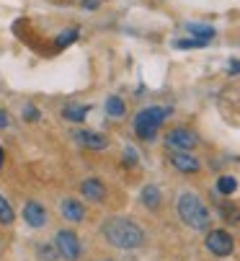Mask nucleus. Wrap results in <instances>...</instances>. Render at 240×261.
I'll return each instance as SVG.
<instances>
[{"mask_svg": "<svg viewBox=\"0 0 240 261\" xmlns=\"http://www.w3.org/2000/svg\"><path fill=\"white\" fill-rule=\"evenodd\" d=\"M186 31L194 34L196 39H204V42H212V36H215V29L204 26V23H186Z\"/></svg>", "mask_w": 240, "mask_h": 261, "instance_id": "nucleus-15", "label": "nucleus"}, {"mask_svg": "<svg viewBox=\"0 0 240 261\" xmlns=\"http://www.w3.org/2000/svg\"><path fill=\"white\" fill-rule=\"evenodd\" d=\"M196 142H199V137L191 129H186V127H176V129H171L166 135V145L173 147V150H194Z\"/></svg>", "mask_w": 240, "mask_h": 261, "instance_id": "nucleus-6", "label": "nucleus"}, {"mask_svg": "<svg viewBox=\"0 0 240 261\" xmlns=\"http://www.w3.org/2000/svg\"><path fill=\"white\" fill-rule=\"evenodd\" d=\"M168 114H171V109H166V106H147V109H142L140 114L135 117V135L140 140H155L157 129L163 127Z\"/></svg>", "mask_w": 240, "mask_h": 261, "instance_id": "nucleus-3", "label": "nucleus"}, {"mask_svg": "<svg viewBox=\"0 0 240 261\" xmlns=\"http://www.w3.org/2000/svg\"><path fill=\"white\" fill-rule=\"evenodd\" d=\"M55 248H57V253L65 261H77V256H80V241H77V236L72 230H57Z\"/></svg>", "mask_w": 240, "mask_h": 261, "instance_id": "nucleus-4", "label": "nucleus"}, {"mask_svg": "<svg viewBox=\"0 0 240 261\" xmlns=\"http://www.w3.org/2000/svg\"><path fill=\"white\" fill-rule=\"evenodd\" d=\"M124 111H127V106H124V101L119 98V96H109V98H106V114H109V117L122 119Z\"/></svg>", "mask_w": 240, "mask_h": 261, "instance_id": "nucleus-14", "label": "nucleus"}, {"mask_svg": "<svg viewBox=\"0 0 240 261\" xmlns=\"http://www.w3.org/2000/svg\"><path fill=\"white\" fill-rule=\"evenodd\" d=\"M140 202H142L147 210H157L160 202H163V197H160V189H157L155 184H147L145 189L140 192Z\"/></svg>", "mask_w": 240, "mask_h": 261, "instance_id": "nucleus-11", "label": "nucleus"}, {"mask_svg": "<svg viewBox=\"0 0 240 261\" xmlns=\"http://www.w3.org/2000/svg\"><path fill=\"white\" fill-rule=\"evenodd\" d=\"M16 220V212H13V207L6 202V197L0 194V225H11V222Z\"/></svg>", "mask_w": 240, "mask_h": 261, "instance_id": "nucleus-17", "label": "nucleus"}, {"mask_svg": "<svg viewBox=\"0 0 240 261\" xmlns=\"http://www.w3.org/2000/svg\"><path fill=\"white\" fill-rule=\"evenodd\" d=\"M36 256L42 258V261H57V258H60L55 243H42V246H39V251H36Z\"/></svg>", "mask_w": 240, "mask_h": 261, "instance_id": "nucleus-18", "label": "nucleus"}, {"mask_svg": "<svg viewBox=\"0 0 240 261\" xmlns=\"http://www.w3.org/2000/svg\"><path fill=\"white\" fill-rule=\"evenodd\" d=\"M220 212H222V217H225L227 222H232V225H237V222H240V210L230 207L227 202H222V204H220Z\"/></svg>", "mask_w": 240, "mask_h": 261, "instance_id": "nucleus-19", "label": "nucleus"}, {"mask_svg": "<svg viewBox=\"0 0 240 261\" xmlns=\"http://www.w3.org/2000/svg\"><path fill=\"white\" fill-rule=\"evenodd\" d=\"M23 220L29 222L31 228H44L47 225V210L39 204V202H26L23 204Z\"/></svg>", "mask_w": 240, "mask_h": 261, "instance_id": "nucleus-9", "label": "nucleus"}, {"mask_svg": "<svg viewBox=\"0 0 240 261\" xmlns=\"http://www.w3.org/2000/svg\"><path fill=\"white\" fill-rule=\"evenodd\" d=\"M176 210H178V217L186 228H191V230H207L209 228V210L199 199V194L183 192L176 202Z\"/></svg>", "mask_w": 240, "mask_h": 261, "instance_id": "nucleus-2", "label": "nucleus"}, {"mask_svg": "<svg viewBox=\"0 0 240 261\" xmlns=\"http://www.w3.org/2000/svg\"><path fill=\"white\" fill-rule=\"evenodd\" d=\"M171 166L181 173H196L199 168H202V163H199V158H194L189 150H176L171 155Z\"/></svg>", "mask_w": 240, "mask_h": 261, "instance_id": "nucleus-8", "label": "nucleus"}, {"mask_svg": "<svg viewBox=\"0 0 240 261\" xmlns=\"http://www.w3.org/2000/svg\"><path fill=\"white\" fill-rule=\"evenodd\" d=\"M72 140H75L80 147H88V150H106V147H109L106 135L93 132V129H77V132L72 135Z\"/></svg>", "mask_w": 240, "mask_h": 261, "instance_id": "nucleus-7", "label": "nucleus"}, {"mask_svg": "<svg viewBox=\"0 0 240 261\" xmlns=\"http://www.w3.org/2000/svg\"><path fill=\"white\" fill-rule=\"evenodd\" d=\"M204 44H209V42H204V39H178L176 49H196V47H204Z\"/></svg>", "mask_w": 240, "mask_h": 261, "instance_id": "nucleus-20", "label": "nucleus"}, {"mask_svg": "<svg viewBox=\"0 0 240 261\" xmlns=\"http://www.w3.org/2000/svg\"><path fill=\"white\" fill-rule=\"evenodd\" d=\"M235 189H237V178L235 176H220L217 178V192L220 194L230 197V194H235Z\"/></svg>", "mask_w": 240, "mask_h": 261, "instance_id": "nucleus-16", "label": "nucleus"}, {"mask_svg": "<svg viewBox=\"0 0 240 261\" xmlns=\"http://www.w3.org/2000/svg\"><path fill=\"white\" fill-rule=\"evenodd\" d=\"M103 238L122 251H135L145 243V233L137 222H132L129 217H109L103 222Z\"/></svg>", "mask_w": 240, "mask_h": 261, "instance_id": "nucleus-1", "label": "nucleus"}, {"mask_svg": "<svg viewBox=\"0 0 240 261\" xmlns=\"http://www.w3.org/2000/svg\"><path fill=\"white\" fill-rule=\"evenodd\" d=\"M23 117H26L29 122H36V119H39V111H36L34 106H26V109H23Z\"/></svg>", "mask_w": 240, "mask_h": 261, "instance_id": "nucleus-22", "label": "nucleus"}, {"mask_svg": "<svg viewBox=\"0 0 240 261\" xmlns=\"http://www.w3.org/2000/svg\"><path fill=\"white\" fill-rule=\"evenodd\" d=\"M80 192H83V197H86L88 202H103V197H106V186H103L101 178L93 176V178H86V181H83Z\"/></svg>", "mask_w": 240, "mask_h": 261, "instance_id": "nucleus-10", "label": "nucleus"}, {"mask_svg": "<svg viewBox=\"0 0 240 261\" xmlns=\"http://www.w3.org/2000/svg\"><path fill=\"white\" fill-rule=\"evenodd\" d=\"M86 8H98V0H83Z\"/></svg>", "mask_w": 240, "mask_h": 261, "instance_id": "nucleus-24", "label": "nucleus"}, {"mask_svg": "<svg viewBox=\"0 0 240 261\" xmlns=\"http://www.w3.org/2000/svg\"><path fill=\"white\" fill-rule=\"evenodd\" d=\"M77 39V29H70V31H65V34H60V39H57V47L62 49V47H67V44H72Z\"/></svg>", "mask_w": 240, "mask_h": 261, "instance_id": "nucleus-21", "label": "nucleus"}, {"mask_svg": "<svg viewBox=\"0 0 240 261\" xmlns=\"http://www.w3.org/2000/svg\"><path fill=\"white\" fill-rule=\"evenodd\" d=\"M109 261H111V258H109Z\"/></svg>", "mask_w": 240, "mask_h": 261, "instance_id": "nucleus-26", "label": "nucleus"}, {"mask_svg": "<svg viewBox=\"0 0 240 261\" xmlns=\"http://www.w3.org/2000/svg\"><path fill=\"white\" fill-rule=\"evenodd\" d=\"M62 117H65L67 122H72V124H77V122H86V117H88V109H86V106H80V103H67V106L62 109Z\"/></svg>", "mask_w": 240, "mask_h": 261, "instance_id": "nucleus-13", "label": "nucleus"}, {"mask_svg": "<svg viewBox=\"0 0 240 261\" xmlns=\"http://www.w3.org/2000/svg\"><path fill=\"white\" fill-rule=\"evenodd\" d=\"M62 215L67 220H72V222H80L86 217V210H83V204H80L77 199H65L62 202Z\"/></svg>", "mask_w": 240, "mask_h": 261, "instance_id": "nucleus-12", "label": "nucleus"}, {"mask_svg": "<svg viewBox=\"0 0 240 261\" xmlns=\"http://www.w3.org/2000/svg\"><path fill=\"white\" fill-rule=\"evenodd\" d=\"M6 166V153H3V147H0V168Z\"/></svg>", "mask_w": 240, "mask_h": 261, "instance_id": "nucleus-25", "label": "nucleus"}, {"mask_svg": "<svg viewBox=\"0 0 240 261\" xmlns=\"http://www.w3.org/2000/svg\"><path fill=\"white\" fill-rule=\"evenodd\" d=\"M11 124V119H8V111L3 109V106H0V129H6Z\"/></svg>", "mask_w": 240, "mask_h": 261, "instance_id": "nucleus-23", "label": "nucleus"}, {"mask_svg": "<svg viewBox=\"0 0 240 261\" xmlns=\"http://www.w3.org/2000/svg\"><path fill=\"white\" fill-rule=\"evenodd\" d=\"M207 248H209V253L225 258V256H230L235 251V241H232V236L227 230H209L207 233Z\"/></svg>", "mask_w": 240, "mask_h": 261, "instance_id": "nucleus-5", "label": "nucleus"}]
</instances>
